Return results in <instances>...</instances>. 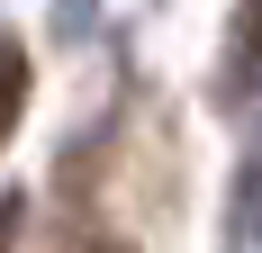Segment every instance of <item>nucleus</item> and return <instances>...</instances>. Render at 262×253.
Instances as JSON below:
<instances>
[{
    "mask_svg": "<svg viewBox=\"0 0 262 253\" xmlns=\"http://www.w3.org/2000/svg\"><path fill=\"white\" fill-rule=\"evenodd\" d=\"M262 73V0H244V36H235V81Z\"/></svg>",
    "mask_w": 262,
    "mask_h": 253,
    "instance_id": "f03ea898",
    "label": "nucleus"
},
{
    "mask_svg": "<svg viewBox=\"0 0 262 253\" xmlns=\"http://www.w3.org/2000/svg\"><path fill=\"white\" fill-rule=\"evenodd\" d=\"M18 109H27V54L0 36V145H9V126H18Z\"/></svg>",
    "mask_w": 262,
    "mask_h": 253,
    "instance_id": "f257e3e1",
    "label": "nucleus"
},
{
    "mask_svg": "<svg viewBox=\"0 0 262 253\" xmlns=\"http://www.w3.org/2000/svg\"><path fill=\"white\" fill-rule=\"evenodd\" d=\"M9 226H18V208H0V235H9Z\"/></svg>",
    "mask_w": 262,
    "mask_h": 253,
    "instance_id": "7ed1b4c3",
    "label": "nucleus"
}]
</instances>
